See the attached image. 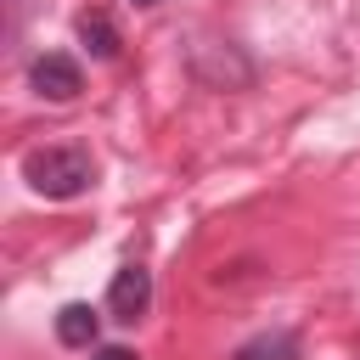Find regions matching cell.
Listing matches in <instances>:
<instances>
[{
  "label": "cell",
  "mask_w": 360,
  "mask_h": 360,
  "mask_svg": "<svg viewBox=\"0 0 360 360\" xmlns=\"http://www.w3.org/2000/svg\"><path fill=\"white\" fill-rule=\"evenodd\" d=\"M22 180L39 191V197H51V202H68V197H84L90 191V180H96V163H90V152L84 146H34V152H22Z\"/></svg>",
  "instance_id": "obj_1"
},
{
  "label": "cell",
  "mask_w": 360,
  "mask_h": 360,
  "mask_svg": "<svg viewBox=\"0 0 360 360\" xmlns=\"http://www.w3.org/2000/svg\"><path fill=\"white\" fill-rule=\"evenodd\" d=\"M28 84H34L45 101H73V96L84 90V68H79L68 51H45V56H34Z\"/></svg>",
  "instance_id": "obj_2"
},
{
  "label": "cell",
  "mask_w": 360,
  "mask_h": 360,
  "mask_svg": "<svg viewBox=\"0 0 360 360\" xmlns=\"http://www.w3.org/2000/svg\"><path fill=\"white\" fill-rule=\"evenodd\" d=\"M146 304H152V270L124 264V270L112 276V287H107V309H112V321L135 326V321L146 315Z\"/></svg>",
  "instance_id": "obj_3"
},
{
  "label": "cell",
  "mask_w": 360,
  "mask_h": 360,
  "mask_svg": "<svg viewBox=\"0 0 360 360\" xmlns=\"http://www.w3.org/2000/svg\"><path fill=\"white\" fill-rule=\"evenodd\" d=\"M96 326H101V315H96L90 304H62V309H56V338H62L68 349H90V343H96Z\"/></svg>",
  "instance_id": "obj_4"
},
{
  "label": "cell",
  "mask_w": 360,
  "mask_h": 360,
  "mask_svg": "<svg viewBox=\"0 0 360 360\" xmlns=\"http://www.w3.org/2000/svg\"><path fill=\"white\" fill-rule=\"evenodd\" d=\"M231 360H298V338H292V332H259V338L242 343Z\"/></svg>",
  "instance_id": "obj_5"
},
{
  "label": "cell",
  "mask_w": 360,
  "mask_h": 360,
  "mask_svg": "<svg viewBox=\"0 0 360 360\" xmlns=\"http://www.w3.org/2000/svg\"><path fill=\"white\" fill-rule=\"evenodd\" d=\"M79 39H84L101 62H112V56H118V34H112V22H107L101 11H84V17H79Z\"/></svg>",
  "instance_id": "obj_6"
},
{
  "label": "cell",
  "mask_w": 360,
  "mask_h": 360,
  "mask_svg": "<svg viewBox=\"0 0 360 360\" xmlns=\"http://www.w3.org/2000/svg\"><path fill=\"white\" fill-rule=\"evenodd\" d=\"M90 360H141V354H135V349H124V343H107V349H96Z\"/></svg>",
  "instance_id": "obj_7"
},
{
  "label": "cell",
  "mask_w": 360,
  "mask_h": 360,
  "mask_svg": "<svg viewBox=\"0 0 360 360\" xmlns=\"http://www.w3.org/2000/svg\"><path fill=\"white\" fill-rule=\"evenodd\" d=\"M135 6H158V0H135Z\"/></svg>",
  "instance_id": "obj_8"
}]
</instances>
